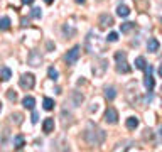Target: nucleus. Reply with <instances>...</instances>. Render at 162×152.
Masks as SVG:
<instances>
[{"label":"nucleus","instance_id":"obj_1","mask_svg":"<svg viewBox=\"0 0 162 152\" xmlns=\"http://www.w3.org/2000/svg\"><path fill=\"white\" fill-rule=\"evenodd\" d=\"M84 140L88 142L89 145H101L105 142V137H106V134H105L101 129H98L96 125H93V123H89V127L84 130L83 134Z\"/></svg>","mask_w":162,"mask_h":152},{"label":"nucleus","instance_id":"obj_2","mask_svg":"<svg viewBox=\"0 0 162 152\" xmlns=\"http://www.w3.org/2000/svg\"><path fill=\"white\" fill-rule=\"evenodd\" d=\"M19 84H21L22 90H32V88H34V84H36V78H34V74H31V73L22 74V78L19 79Z\"/></svg>","mask_w":162,"mask_h":152},{"label":"nucleus","instance_id":"obj_3","mask_svg":"<svg viewBox=\"0 0 162 152\" xmlns=\"http://www.w3.org/2000/svg\"><path fill=\"white\" fill-rule=\"evenodd\" d=\"M79 54H81V47H79V46H74L73 49H69L68 54L64 56L66 64H76V61L79 59Z\"/></svg>","mask_w":162,"mask_h":152},{"label":"nucleus","instance_id":"obj_4","mask_svg":"<svg viewBox=\"0 0 162 152\" xmlns=\"http://www.w3.org/2000/svg\"><path fill=\"white\" fill-rule=\"evenodd\" d=\"M106 59H101V58H98V59H95V63H93V73H95V76H103L105 74V71H106Z\"/></svg>","mask_w":162,"mask_h":152},{"label":"nucleus","instance_id":"obj_5","mask_svg":"<svg viewBox=\"0 0 162 152\" xmlns=\"http://www.w3.org/2000/svg\"><path fill=\"white\" fill-rule=\"evenodd\" d=\"M105 122L110 123V125H115L117 122H118V112L113 106H108L106 108V112H105Z\"/></svg>","mask_w":162,"mask_h":152},{"label":"nucleus","instance_id":"obj_6","mask_svg":"<svg viewBox=\"0 0 162 152\" xmlns=\"http://www.w3.org/2000/svg\"><path fill=\"white\" fill-rule=\"evenodd\" d=\"M27 63L36 68V66H39V64L42 63V56L37 53V51H31V53H29V56H27Z\"/></svg>","mask_w":162,"mask_h":152},{"label":"nucleus","instance_id":"obj_7","mask_svg":"<svg viewBox=\"0 0 162 152\" xmlns=\"http://www.w3.org/2000/svg\"><path fill=\"white\" fill-rule=\"evenodd\" d=\"M98 24H100V27H101V29H105V27H110V26H113V17L108 15V14H103V15L100 17Z\"/></svg>","mask_w":162,"mask_h":152},{"label":"nucleus","instance_id":"obj_8","mask_svg":"<svg viewBox=\"0 0 162 152\" xmlns=\"http://www.w3.org/2000/svg\"><path fill=\"white\" fill-rule=\"evenodd\" d=\"M159 47H161V42L157 41L155 37H150V39L147 41V49H149L150 53H157V51H159Z\"/></svg>","mask_w":162,"mask_h":152},{"label":"nucleus","instance_id":"obj_9","mask_svg":"<svg viewBox=\"0 0 162 152\" xmlns=\"http://www.w3.org/2000/svg\"><path fill=\"white\" fill-rule=\"evenodd\" d=\"M42 130H44V134H51L52 130H54V118H46V120L42 122Z\"/></svg>","mask_w":162,"mask_h":152},{"label":"nucleus","instance_id":"obj_10","mask_svg":"<svg viewBox=\"0 0 162 152\" xmlns=\"http://www.w3.org/2000/svg\"><path fill=\"white\" fill-rule=\"evenodd\" d=\"M22 105H24V108H27V110H34V105H36L34 96H24V98H22Z\"/></svg>","mask_w":162,"mask_h":152},{"label":"nucleus","instance_id":"obj_11","mask_svg":"<svg viewBox=\"0 0 162 152\" xmlns=\"http://www.w3.org/2000/svg\"><path fill=\"white\" fill-rule=\"evenodd\" d=\"M10 78H12V71H10V68H7V66H2V68H0V79H2V81H9Z\"/></svg>","mask_w":162,"mask_h":152},{"label":"nucleus","instance_id":"obj_12","mask_svg":"<svg viewBox=\"0 0 162 152\" xmlns=\"http://www.w3.org/2000/svg\"><path fill=\"white\" fill-rule=\"evenodd\" d=\"M125 125H127L128 130H135L137 127H139V118H137V117H128L127 122H125Z\"/></svg>","mask_w":162,"mask_h":152},{"label":"nucleus","instance_id":"obj_13","mask_svg":"<svg viewBox=\"0 0 162 152\" xmlns=\"http://www.w3.org/2000/svg\"><path fill=\"white\" fill-rule=\"evenodd\" d=\"M130 66L127 64V61H122V63H117V71L118 73H123V74H127V73H130Z\"/></svg>","mask_w":162,"mask_h":152},{"label":"nucleus","instance_id":"obj_14","mask_svg":"<svg viewBox=\"0 0 162 152\" xmlns=\"http://www.w3.org/2000/svg\"><path fill=\"white\" fill-rule=\"evenodd\" d=\"M154 84H155V81H154V78H152V74H145V79H144V86H145L149 91H152V90H154Z\"/></svg>","mask_w":162,"mask_h":152},{"label":"nucleus","instance_id":"obj_15","mask_svg":"<svg viewBox=\"0 0 162 152\" xmlns=\"http://www.w3.org/2000/svg\"><path fill=\"white\" fill-rule=\"evenodd\" d=\"M115 96H117V91H115V88L113 86H106L105 88V98L106 100H115Z\"/></svg>","mask_w":162,"mask_h":152},{"label":"nucleus","instance_id":"obj_16","mask_svg":"<svg viewBox=\"0 0 162 152\" xmlns=\"http://www.w3.org/2000/svg\"><path fill=\"white\" fill-rule=\"evenodd\" d=\"M9 29H10V19L5 15L0 19V31H9Z\"/></svg>","mask_w":162,"mask_h":152},{"label":"nucleus","instance_id":"obj_17","mask_svg":"<svg viewBox=\"0 0 162 152\" xmlns=\"http://www.w3.org/2000/svg\"><path fill=\"white\" fill-rule=\"evenodd\" d=\"M133 27H135L133 22H123V24L120 26V32H122V34H127V32H130Z\"/></svg>","mask_w":162,"mask_h":152},{"label":"nucleus","instance_id":"obj_18","mask_svg":"<svg viewBox=\"0 0 162 152\" xmlns=\"http://www.w3.org/2000/svg\"><path fill=\"white\" fill-rule=\"evenodd\" d=\"M73 106H78L81 105V101H83V95L79 93V91H73Z\"/></svg>","mask_w":162,"mask_h":152},{"label":"nucleus","instance_id":"obj_19","mask_svg":"<svg viewBox=\"0 0 162 152\" xmlns=\"http://www.w3.org/2000/svg\"><path fill=\"white\" fill-rule=\"evenodd\" d=\"M117 14L120 17H128V14H130V9L127 5H118V9H117Z\"/></svg>","mask_w":162,"mask_h":152},{"label":"nucleus","instance_id":"obj_20","mask_svg":"<svg viewBox=\"0 0 162 152\" xmlns=\"http://www.w3.org/2000/svg\"><path fill=\"white\" fill-rule=\"evenodd\" d=\"M14 145H15V149H22V147L26 145L24 137H22V135H15V137H14Z\"/></svg>","mask_w":162,"mask_h":152},{"label":"nucleus","instance_id":"obj_21","mask_svg":"<svg viewBox=\"0 0 162 152\" xmlns=\"http://www.w3.org/2000/svg\"><path fill=\"white\" fill-rule=\"evenodd\" d=\"M42 103H44V110H47V112H49V110H52V108H54V105H56V103H54V100H52V98H49V96H46Z\"/></svg>","mask_w":162,"mask_h":152},{"label":"nucleus","instance_id":"obj_22","mask_svg":"<svg viewBox=\"0 0 162 152\" xmlns=\"http://www.w3.org/2000/svg\"><path fill=\"white\" fill-rule=\"evenodd\" d=\"M147 63H145V58L144 56H139V58L135 59V68L137 69H145Z\"/></svg>","mask_w":162,"mask_h":152},{"label":"nucleus","instance_id":"obj_23","mask_svg":"<svg viewBox=\"0 0 162 152\" xmlns=\"http://www.w3.org/2000/svg\"><path fill=\"white\" fill-rule=\"evenodd\" d=\"M47 74H49V78H51L52 81H58L59 73H58V69H56V68H52V66H51V68L47 69Z\"/></svg>","mask_w":162,"mask_h":152},{"label":"nucleus","instance_id":"obj_24","mask_svg":"<svg viewBox=\"0 0 162 152\" xmlns=\"http://www.w3.org/2000/svg\"><path fill=\"white\" fill-rule=\"evenodd\" d=\"M115 61H117V63L127 61V53H125V51H118V53H115Z\"/></svg>","mask_w":162,"mask_h":152},{"label":"nucleus","instance_id":"obj_25","mask_svg":"<svg viewBox=\"0 0 162 152\" xmlns=\"http://www.w3.org/2000/svg\"><path fill=\"white\" fill-rule=\"evenodd\" d=\"M41 15H42V12H41L39 7H34L31 10V17H34V19H41Z\"/></svg>","mask_w":162,"mask_h":152},{"label":"nucleus","instance_id":"obj_26","mask_svg":"<svg viewBox=\"0 0 162 152\" xmlns=\"http://www.w3.org/2000/svg\"><path fill=\"white\" fill-rule=\"evenodd\" d=\"M106 41H108V42H117V41H118V34H117V32H110L108 37H106Z\"/></svg>","mask_w":162,"mask_h":152},{"label":"nucleus","instance_id":"obj_27","mask_svg":"<svg viewBox=\"0 0 162 152\" xmlns=\"http://www.w3.org/2000/svg\"><path fill=\"white\" fill-rule=\"evenodd\" d=\"M7 98L10 100V101H15L17 100V93L14 91V90H9V91H7Z\"/></svg>","mask_w":162,"mask_h":152},{"label":"nucleus","instance_id":"obj_28","mask_svg":"<svg viewBox=\"0 0 162 152\" xmlns=\"http://www.w3.org/2000/svg\"><path fill=\"white\" fill-rule=\"evenodd\" d=\"M31 120H32V123H37V122H39V113H37L36 110L32 112V118Z\"/></svg>","mask_w":162,"mask_h":152},{"label":"nucleus","instance_id":"obj_29","mask_svg":"<svg viewBox=\"0 0 162 152\" xmlns=\"http://www.w3.org/2000/svg\"><path fill=\"white\" fill-rule=\"evenodd\" d=\"M12 118H15V123H21V122H22V115H21V113H14Z\"/></svg>","mask_w":162,"mask_h":152},{"label":"nucleus","instance_id":"obj_30","mask_svg":"<svg viewBox=\"0 0 162 152\" xmlns=\"http://www.w3.org/2000/svg\"><path fill=\"white\" fill-rule=\"evenodd\" d=\"M152 100H154V95H152V93H147V96H145V103H150Z\"/></svg>","mask_w":162,"mask_h":152},{"label":"nucleus","instance_id":"obj_31","mask_svg":"<svg viewBox=\"0 0 162 152\" xmlns=\"http://www.w3.org/2000/svg\"><path fill=\"white\" fill-rule=\"evenodd\" d=\"M144 71H145V74H152V71H154V68H152L150 64H149V66H145V69H144Z\"/></svg>","mask_w":162,"mask_h":152},{"label":"nucleus","instance_id":"obj_32","mask_svg":"<svg viewBox=\"0 0 162 152\" xmlns=\"http://www.w3.org/2000/svg\"><path fill=\"white\" fill-rule=\"evenodd\" d=\"M21 22H22L21 26H22V27H26L27 24H29V19H26V17H22V19H21Z\"/></svg>","mask_w":162,"mask_h":152},{"label":"nucleus","instance_id":"obj_33","mask_svg":"<svg viewBox=\"0 0 162 152\" xmlns=\"http://www.w3.org/2000/svg\"><path fill=\"white\" fill-rule=\"evenodd\" d=\"M22 4H26V5H31V4H34V0H22Z\"/></svg>","mask_w":162,"mask_h":152},{"label":"nucleus","instance_id":"obj_34","mask_svg":"<svg viewBox=\"0 0 162 152\" xmlns=\"http://www.w3.org/2000/svg\"><path fill=\"white\" fill-rule=\"evenodd\" d=\"M157 71H159V74H161V76H162V64H161V66H159V69H157Z\"/></svg>","mask_w":162,"mask_h":152},{"label":"nucleus","instance_id":"obj_35","mask_svg":"<svg viewBox=\"0 0 162 152\" xmlns=\"http://www.w3.org/2000/svg\"><path fill=\"white\" fill-rule=\"evenodd\" d=\"M76 4H84V0H76Z\"/></svg>","mask_w":162,"mask_h":152},{"label":"nucleus","instance_id":"obj_36","mask_svg":"<svg viewBox=\"0 0 162 152\" xmlns=\"http://www.w3.org/2000/svg\"><path fill=\"white\" fill-rule=\"evenodd\" d=\"M44 2H46V4H52V2H54V0H44Z\"/></svg>","mask_w":162,"mask_h":152},{"label":"nucleus","instance_id":"obj_37","mask_svg":"<svg viewBox=\"0 0 162 152\" xmlns=\"http://www.w3.org/2000/svg\"><path fill=\"white\" fill-rule=\"evenodd\" d=\"M159 135H161V137H162V127H161V130H159Z\"/></svg>","mask_w":162,"mask_h":152},{"label":"nucleus","instance_id":"obj_38","mask_svg":"<svg viewBox=\"0 0 162 152\" xmlns=\"http://www.w3.org/2000/svg\"><path fill=\"white\" fill-rule=\"evenodd\" d=\"M0 110H2V103H0Z\"/></svg>","mask_w":162,"mask_h":152},{"label":"nucleus","instance_id":"obj_39","mask_svg":"<svg viewBox=\"0 0 162 152\" xmlns=\"http://www.w3.org/2000/svg\"><path fill=\"white\" fill-rule=\"evenodd\" d=\"M161 91H162V88H161Z\"/></svg>","mask_w":162,"mask_h":152}]
</instances>
